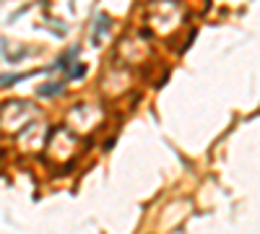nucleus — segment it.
I'll return each mask as SVG.
<instances>
[{
  "label": "nucleus",
  "mask_w": 260,
  "mask_h": 234,
  "mask_svg": "<svg viewBox=\"0 0 260 234\" xmlns=\"http://www.w3.org/2000/svg\"><path fill=\"white\" fill-rule=\"evenodd\" d=\"M63 91V84H47V86H39V94L42 97H50V94H57Z\"/></svg>",
  "instance_id": "1"
}]
</instances>
